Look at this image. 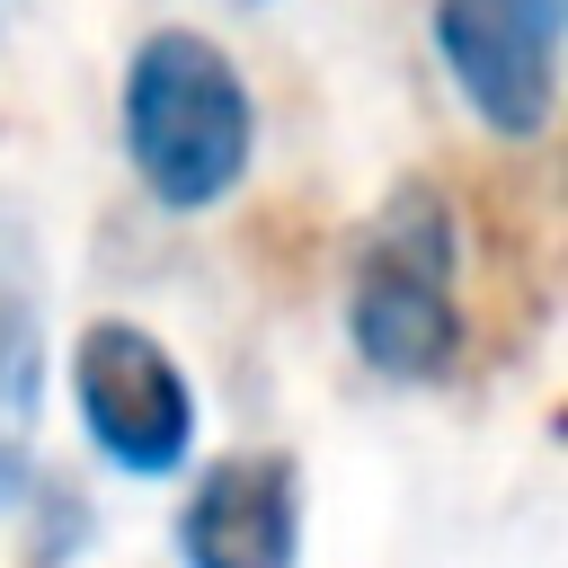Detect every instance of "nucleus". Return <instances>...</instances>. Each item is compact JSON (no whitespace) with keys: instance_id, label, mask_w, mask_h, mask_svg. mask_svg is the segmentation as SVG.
<instances>
[{"instance_id":"obj_1","label":"nucleus","mask_w":568,"mask_h":568,"mask_svg":"<svg viewBox=\"0 0 568 568\" xmlns=\"http://www.w3.org/2000/svg\"><path fill=\"white\" fill-rule=\"evenodd\" d=\"M346 337L382 382H444L462 364V213L435 178H399L364 222L346 275Z\"/></svg>"},{"instance_id":"obj_2","label":"nucleus","mask_w":568,"mask_h":568,"mask_svg":"<svg viewBox=\"0 0 568 568\" xmlns=\"http://www.w3.org/2000/svg\"><path fill=\"white\" fill-rule=\"evenodd\" d=\"M248 151H257V106H248L240 62L195 27L142 36L133 62H124V160H133V178L169 213H204L248 178Z\"/></svg>"},{"instance_id":"obj_3","label":"nucleus","mask_w":568,"mask_h":568,"mask_svg":"<svg viewBox=\"0 0 568 568\" xmlns=\"http://www.w3.org/2000/svg\"><path fill=\"white\" fill-rule=\"evenodd\" d=\"M71 399H80L89 444L133 479H160V470H178L195 453V390H186L178 355L133 320H89L80 328Z\"/></svg>"},{"instance_id":"obj_4","label":"nucleus","mask_w":568,"mask_h":568,"mask_svg":"<svg viewBox=\"0 0 568 568\" xmlns=\"http://www.w3.org/2000/svg\"><path fill=\"white\" fill-rule=\"evenodd\" d=\"M559 27H568V0H435V53L488 133L532 142L550 124Z\"/></svg>"},{"instance_id":"obj_5","label":"nucleus","mask_w":568,"mask_h":568,"mask_svg":"<svg viewBox=\"0 0 568 568\" xmlns=\"http://www.w3.org/2000/svg\"><path fill=\"white\" fill-rule=\"evenodd\" d=\"M178 559L186 568H293L302 559L293 453H222L178 515Z\"/></svg>"},{"instance_id":"obj_6","label":"nucleus","mask_w":568,"mask_h":568,"mask_svg":"<svg viewBox=\"0 0 568 568\" xmlns=\"http://www.w3.org/2000/svg\"><path fill=\"white\" fill-rule=\"evenodd\" d=\"M36 390H44V302H36L27 240L9 231L0 240V506H18V488H27Z\"/></svg>"},{"instance_id":"obj_7","label":"nucleus","mask_w":568,"mask_h":568,"mask_svg":"<svg viewBox=\"0 0 568 568\" xmlns=\"http://www.w3.org/2000/svg\"><path fill=\"white\" fill-rule=\"evenodd\" d=\"M479 222H488V302L506 320V355L541 320V213L515 169H479Z\"/></svg>"}]
</instances>
